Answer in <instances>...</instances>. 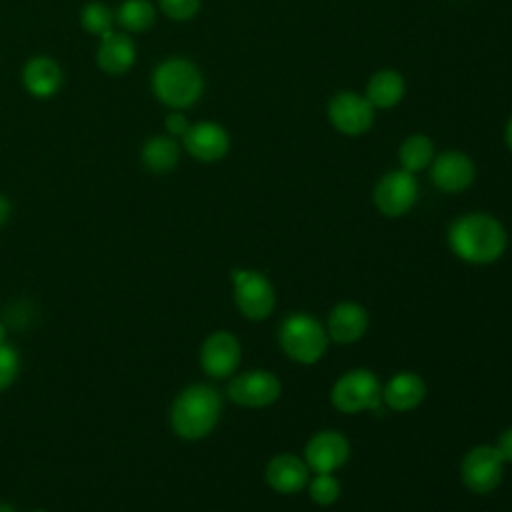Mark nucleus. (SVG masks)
I'll list each match as a JSON object with an SVG mask.
<instances>
[{"label": "nucleus", "instance_id": "nucleus-6", "mask_svg": "<svg viewBox=\"0 0 512 512\" xmlns=\"http://www.w3.org/2000/svg\"><path fill=\"white\" fill-rule=\"evenodd\" d=\"M374 106L364 94L352 90L336 92L328 102V120L344 136H360L374 124Z\"/></svg>", "mask_w": 512, "mask_h": 512}, {"label": "nucleus", "instance_id": "nucleus-20", "mask_svg": "<svg viewBox=\"0 0 512 512\" xmlns=\"http://www.w3.org/2000/svg\"><path fill=\"white\" fill-rule=\"evenodd\" d=\"M136 58V50L132 40L126 34H108L102 38L98 48L96 60L98 66L108 74H122L126 72Z\"/></svg>", "mask_w": 512, "mask_h": 512}, {"label": "nucleus", "instance_id": "nucleus-31", "mask_svg": "<svg viewBox=\"0 0 512 512\" xmlns=\"http://www.w3.org/2000/svg\"><path fill=\"white\" fill-rule=\"evenodd\" d=\"M504 140H506V146L512 150V116L508 118L506 122V128H504Z\"/></svg>", "mask_w": 512, "mask_h": 512}, {"label": "nucleus", "instance_id": "nucleus-30", "mask_svg": "<svg viewBox=\"0 0 512 512\" xmlns=\"http://www.w3.org/2000/svg\"><path fill=\"white\" fill-rule=\"evenodd\" d=\"M8 216H10V202L4 194H0V226L8 220Z\"/></svg>", "mask_w": 512, "mask_h": 512}, {"label": "nucleus", "instance_id": "nucleus-27", "mask_svg": "<svg viewBox=\"0 0 512 512\" xmlns=\"http://www.w3.org/2000/svg\"><path fill=\"white\" fill-rule=\"evenodd\" d=\"M200 0H160V8L162 12L178 22L190 20L198 14L200 10Z\"/></svg>", "mask_w": 512, "mask_h": 512}, {"label": "nucleus", "instance_id": "nucleus-15", "mask_svg": "<svg viewBox=\"0 0 512 512\" xmlns=\"http://www.w3.org/2000/svg\"><path fill=\"white\" fill-rule=\"evenodd\" d=\"M310 468L294 454H278L266 466V482L280 494L300 492L310 480Z\"/></svg>", "mask_w": 512, "mask_h": 512}, {"label": "nucleus", "instance_id": "nucleus-23", "mask_svg": "<svg viewBox=\"0 0 512 512\" xmlns=\"http://www.w3.org/2000/svg\"><path fill=\"white\" fill-rule=\"evenodd\" d=\"M156 12L148 0H126L118 12L116 20L128 32H144L154 24Z\"/></svg>", "mask_w": 512, "mask_h": 512}, {"label": "nucleus", "instance_id": "nucleus-33", "mask_svg": "<svg viewBox=\"0 0 512 512\" xmlns=\"http://www.w3.org/2000/svg\"><path fill=\"white\" fill-rule=\"evenodd\" d=\"M4 338H6V330H4V326L0 324V344H4Z\"/></svg>", "mask_w": 512, "mask_h": 512}, {"label": "nucleus", "instance_id": "nucleus-14", "mask_svg": "<svg viewBox=\"0 0 512 512\" xmlns=\"http://www.w3.org/2000/svg\"><path fill=\"white\" fill-rule=\"evenodd\" d=\"M182 142L188 154L200 162H216L224 158L230 148L228 132L218 122L210 120L190 124Z\"/></svg>", "mask_w": 512, "mask_h": 512}, {"label": "nucleus", "instance_id": "nucleus-25", "mask_svg": "<svg viewBox=\"0 0 512 512\" xmlns=\"http://www.w3.org/2000/svg\"><path fill=\"white\" fill-rule=\"evenodd\" d=\"M308 492L318 506H330L340 496V482L332 476V472H322L308 480Z\"/></svg>", "mask_w": 512, "mask_h": 512}, {"label": "nucleus", "instance_id": "nucleus-16", "mask_svg": "<svg viewBox=\"0 0 512 512\" xmlns=\"http://www.w3.org/2000/svg\"><path fill=\"white\" fill-rule=\"evenodd\" d=\"M368 314L360 304L340 302L328 316V336L338 344H352L364 336Z\"/></svg>", "mask_w": 512, "mask_h": 512}, {"label": "nucleus", "instance_id": "nucleus-19", "mask_svg": "<svg viewBox=\"0 0 512 512\" xmlns=\"http://www.w3.org/2000/svg\"><path fill=\"white\" fill-rule=\"evenodd\" d=\"M404 92H406L404 76L396 70L384 68L370 76L364 96L370 100L374 108L384 110V108L396 106L404 98Z\"/></svg>", "mask_w": 512, "mask_h": 512}, {"label": "nucleus", "instance_id": "nucleus-17", "mask_svg": "<svg viewBox=\"0 0 512 512\" xmlns=\"http://www.w3.org/2000/svg\"><path fill=\"white\" fill-rule=\"evenodd\" d=\"M22 82L32 96L50 98L62 86V70L56 60L48 56H36L26 62Z\"/></svg>", "mask_w": 512, "mask_h": 512}, {"label": "nucleus", "instance_id": "nucleus-10", "mask_svg": "<svg viewBox=\"0 0 512 512\" xmlns=\"http://www.w3.org/2000/svg\"><path fill=\"white\" fill-rule=\"evenodd\" d=\"M504 474V460L496 446H476L462 460V480L476 494L492 492Z\"/></svg>", "mask_w": 512, "mask_h": 512}, {"label": "nucleus", "instance_id": "nucleus-18", "mask_svg": "<svg viewBox=\"0 0 512 512\" xmlns=\"http://www.w3.org/2000/svg\"><path fill=\"white\" fill-rule=\"evenodd\" d=\"M426 396L424 380L414 372H400L388 380L382 390V400L398 412L414 410Z\"/></svg>", "mask_w": 512, "mask_h": 512}, {"label": "nucleus", "instance_id": "nucleus-26", "mask_svg": "<svg viewBox=\"0 0 512 512\" xmlns=\"http://www.w3.org/2000/svg\"><path fill=\"white\" fill-rule=\"evenodd\" d=\"M18 370H20L18 352L8 344H0V392L12 386V382L18 376Z\"/></svg>", "mask_w": 512, "mask_h": 512}, {"label": "nucleus", "instance_id": "nucleus-5", "mask_svg": "<svg viewBox=\"0 0 512 512\" xmlns=\"http://www.w3.org/2000/svg\"><path fill=\"white\" fill-rule=\"evenodd\" d=\"M332 404L344 414L376 410L382 404V388L370 370H350L342 374L332 388Z\"/></svg>", "mask_w": 512, "mask_h": 512}, {"label": "nucleus", "instance_id": "nucleus-9", "mask_svg": "<svg viewBox=\"0 0 512 512\" xmlns=\"http://www.w3.org/2000/svg\"><path fill=\"white\" fill-rule=\"evenodd\" d=\"M282 384L268 370H250L234 376L228 384V396L244 408H264L280 398Z\"/></svg>", "mask_w": 512, "mask_h": 512}, {"label": "nucleus", "instance_id": "nucleus-21", "mask_svg": "<svg viewBox=\"0 0 512 512\" xmlns=\"http://www.w3.org/2000/svg\"><path fill=\"white\" fill-rule=\"evenodd\" d=\"M142 164L154 174L170 172L180 158V148L172 136H154L142 146Z\"/></svg>", "mask_w": 512, "mask_h": 512}, {"label": "nucleus", "instance_id": "nucleus-7", "mask_svg": "<svg viewBox=\"0 0 512 512\" xmlns=\"http://www.w3.org/2000/svg\"><path fill=\"white\" fill-rule=\"evenodd\" d=\"M234 302L238 310L250 320L266 318L276 302L270 280L254 270H234Z\"/></svg>", "mask_w": 512, "mask_h": 512}, {"label": "nucleus", "instance_id": "nucleus-29", "mask_svg": "<svg viewBox=\"0 0 512 512\" xmlns=\"http://www.w3.org/2000/svg\"><path fill=\"white\" fill-rule=\"evenodd\" d=\"M496 450H498V454L502 456L504 462H512V428H508L500 434Z\"/></svg>", "mask_w": 512, "mask_h": 512}, {"label": "nucleus", "instance_id": "nucleus-3", "mask_svg": "<svg viewBox=\"0 0 512 512\" xmlns=\"http://www.w3.org/2000/svg\"><path fill=\"white\" fill-rule=\"evenodd\" d=\"M152 88L160 102L174 110H182L200 100L204 80L194 62L186 58H168L156 66Z\"/></svg>", "mask_w": 512, "mask_h": 512}, {"label": "nucleus", "instance_id": "nucleus-2", "mask_svg": "<svg viewBox=\"0 0 512 512\" xmlns=\"http://www.w3.org/2000/svg\"><path fill=\"white\" fill-rule=\"evenodd\" d=\"M222 410L220 394L206 384L184 388L170 408L172 430L184 440H200L218 424Z\"/></svg>", "mask_w": 512, "mask_h": 512}, {"label": "nucleus", "instance_id": "nucleus-32", "mask_svg": "<svg viewBox=\"0 0 512 512\" xmlns=\"http://www.w3.org/2000/svg\"><path fill=\"white\" fill-rule=\"evenodd\" d=\"M0 512H16V510H14L10 504H4V502H2V504H0Z\"/></svg>", "mask_w": 512, "mask_h": 512}, {"label": "nucleus", "instance_id": "nucleus-1", "mask_svg": "<svg viewBox=\"0 0 512 512\" xmlns=\"http://www.w3.org/2000/svg\"><path fill=\"white\" fill-rule=\"evenodd\" d=\"M448 242L452 252L462 260L470 264H490L506 250V230L494 216L472 212L452 222Z\"/></svg>", "mask_w": 512, "mask_h": 512}, {"label": "nucleus", "instance_id": "nucleus-24", "mask_svg": "<svg viewBox=\"0 0 512 512\" xmlns=\"http://www.w3.org/2000/svg\"><path fill=\"white\" fill-rule=\"evenodd\" d=\"M80 20H82V26L90 32V34H96V36H108L112 34V20H114V14L108 6L100 4V2H90L84 6L82 14H80Z\"/></svg>", "mask_w": 512, "mask_h": 512}, {"label": "nucleus", "instance_id": "nucleus-8", "mask_svg": "<svg viewBox=\"0 0 512 512\" xmlns=\"http://www.w3.org/2000/svg\"><path fill=\"white\" fill-rule=\"evenodd\" d=\"M418 200V182L412 172L400 168L386 172L374 186L376 208L390 218L406 214Z\"/></svg>", "mask_w": 512, "mask_h": 512}, {"label": "nucleus", "instance_id": "nucleus-34", "mask_svg": "<svg viewBox=\"0 0 512 512\" xmlns=\"http://www.w3.org/2000/svg\"><path fill=\"white\" fill-rule=\"evenodd\" d=\"M34 512H44V510H34Z\"/></svg>", "mask_w": 512, "mask_h": 512}, {"label": "nucleus", "instance_id": "nucleus-22", "mask_svg": "<svg viewBox=\"0 0 512 512\" xmlns=\"http://www.w3.org/2000/svg\"><path fill=\"white\" fill-rule=\"evenodd\" d=\"M400 166L408 172H420L434 160V144L426 134H412L398 148Z\"/></svg>", "mask_w": 512, "mask_h": 512}, {"label": "nucleus", "instance_id": "nucleus-28", "mask_svg": "<svg viewBox=\"0 0 512 512\" xmlns=\"http://www.w3.org/2000/svg\"><path fill=\"white\" fill-rule=\"evenodd\" d=\"M164 126H166V130H168V134L170 136H184L186 132H188V128H190V122H188V118L182 114V112H178V110H174V112H170L168 116H166V120H164Z\"/></svg>", "mask_w": 512, "mask_h": 512}, {"label": "nucleus", "instance_id": "nucleus-13", "mask_svg": "<svg viewBox=\"0 0 512 512\" xmlns=\"http://www.w3.org/2000/svg\"><path fill=\"white\" fill-rule=\"evenodd\" d=\"M350 456L348 440L334 430H324L314 434L304 448V462L316 474L334 472Z\"/></svg>", "mask_w": 512, "mask_h": 512}, {"label": "nucleus", "instance_id": "nucleus-12", "mask_svg": "<svg viewBox=\"0 0 512 512\" xmlns=\"http://www.w3.org/2000/svg\"><path fill=\"white\" fill-rule=\"evenodd\" d=\"M240 362L238 338L226 330L212 332L200 350L202 370L212 378L230 376Z\"/></svg>", "mask_w": 512, "mask_h": 512}, {"label": "nucleus", "instance_id": "nucleus-4", "mask_svg": "<svg viewBox=\"0 0 512 512\" xmlns=\"http://www.w3.org/2000/svg\"><path fill=\"white\" fill-rule=\"evenodd\" d=\"M278 340L292 360L300 364H314L326 352L328 332L316 318L296 312L284 318Z\"/></svg>", "mask_w": 512, "mask_h": 512}, {"label": "nucleus", "instance_id": "nucleus-11", "mask_svg": "<svg viewBox=\"0 0 512 512\" xmlns=\"http://www.w3.org/2000/svg\"><path fill=\"white\" fill-rule=\"evenodd\" d=\"M430 176L438 190L454 194L466 190L474 182L476 166L468 154L460 150H446L434 156Z\"/></svg>", "mask_w": 512, "mask_h": 512}]
</instances>
